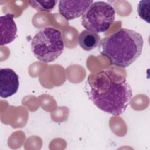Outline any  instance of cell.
<instances>
[{
    "instance_id": "obj_2",
    "label": "cell",
    "mask_w": 150,
    "mask_h": 150,
    "mask_svg": "<svg viewBox=\"0 0 150 150\" xmlns=\"http://www.w3.org/2000/svg\"><path fill=\"white\" fill-rule=\"evenodd\" d=\"M142 35L131 29L121 28L103 39L99 43L100 52L111 65L127 67L132 64L142 53Z\"/></svg>"
},
{
    "instance_id": "obj_8",
    "label": "cell",
    "mask_w": 150,
    "mask_h": 150,
    "mask_svg": "<svg viewBox=\"0 0 150 150\" xmlns=\"http://www.w3.org/2000/svg\"><path fill=\"white\" fill-rule=\"evenodd\" d=\"M100 36L96 32L88 30H84L78 36V43L84 50L90 51L99 45Z\"/></svg>"
},
{
    "instance_id": "obj_5",
    "label": "cell",
    "mask_w": 150,
    "mask_h": 150,
    "mask_svg": "<svg viewBox=\"0 0 150 150\" xmlns=\"http://www.w3.org/2000/svg\"><path fill=\"white\" fill-rule=\"evenodd\" d=\"M93 3V1H59L58 9L60 15L70 21L83 16Z\"/></svg>"
},
{
    "instance_id": "obj_1",
    "label": "cell",
    "mask_w": 150,
    "mask_h": 150,
    "mask_svg": "<svg viewBox=\"0 0 150 150\" xmlns=\"http://www.w3.org/2000/svg\"><path fill=\"white\" fill-rule=\"evenodd\" d=\"M87 84L89 87L87 94L93 103L100 110L115 116L125 111L132 97L131 88L126 79L113 74L111 71L91 74Z\"/></svg>"
},
{
    "instance_id": "obj_9",
    "label": "cell",
    "mask_w": 150,
    "mask_h": 150,
    "mask_svg": "<svg viewBox=\"0 0 150 150\" xmlns=\"http://www.w3.org/2000/svg\"><path fill=\"white\" fill-rule=\"evenodd\" d=\"M30 6L37 11L50 12L54 8L57 1H29Z\"/></svg>"
},
{
    "instance_id": "obj_6",
    "label": "cell",
    "mask_w": 150,
    "mask_h": 150,
    "mask_svg": "<svg viewBox=\"0 0 150 150\" xmlns=\"http://www.w3.org/2000/svg\"><path fill=\"white\" fill-rule=\"evenodd\" d=\"M19 86V77L12 69H1L0 96L2 98H8L15 94L18 91Z\"/></svg>"
},
{
    "instance_id": "obj_10",
    "label": "cell",
    "mask_w": 150,
    "mask_h": 150,
    "mask_svg": "<svg viewBox=\"0 0 150 150\" xmlns=\"http://www.w3.org/2000/svg\"><path fill=\"white\" fill-rule=\"evenodd\" d=\"M137 12L139 17L147 23H149V1L143 0L139 2Z\"/></svg>"
},
{
    "instance_id": "obj_3",
    "label": "cell",
    "mask_w": 150,
    "mask_h": 150,
    "mask_svg": "<svg viewBox=\"0 0 150 150\" xmlns=\"http://www.w3.org/2000/svg\"><path fill=\"white\" fill-rule=\"evenodd\" d=\"M31 49L39 60L44 63L54 61L64 50L61 32L53 27L42 28L32 38Z\"/></svg>"
},
{
    "instance_id": "obj_7",
    "label": "cell",
    "mask_w": 150,
    "mask_h": 150,
    "mask_svg": "<svg viewBox=\"0 0 150 150\" xmlns=\"http://www.w3.org/2000/svg\"><path fill=\"white\" fill-rule=\"evenodd\" d=\"M13 17L12 13H7L0 17L1 46L12 42L17 36V27Z\"/></svg>"
},
{
    "instance_id": "obj_4",
    "label": "cell",
    "mask_w": 150,
    "mask_h": 150,
    "mask_svg": "<svg viewBox=\"0 0 150 150\" xmlns=\"http://www.w3.org/2000/svg\"><path fill=\"white\" fill-rule=\"evenodd\" d=\"M115 17L114 8L103 1L94 2L81 18V25L86 30L96 33L104 32L111 27Z\"/></svg>"
}]
</instances>
